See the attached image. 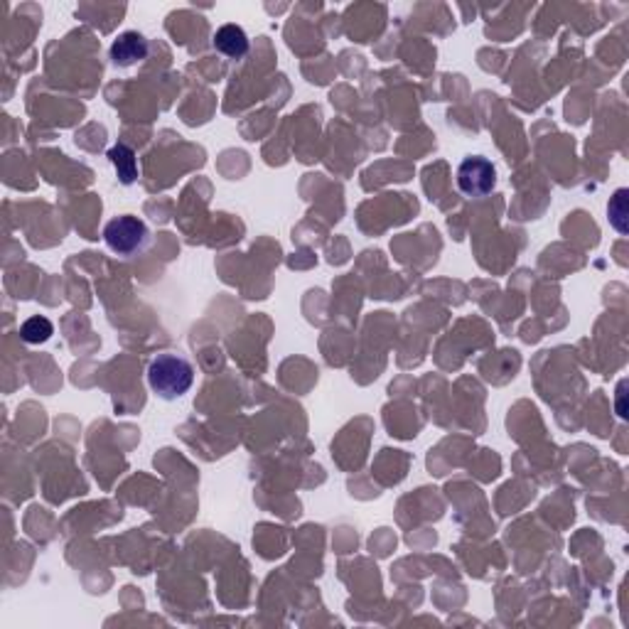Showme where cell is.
I'll use <instances>...</instances> for the list:
<instances>
[{
    "mask_svg": "<svg viewBox=\"0 0 629 629\" xmlns=\"http://www.w3.org/2000/svg\"><path fill=\"white\" fill-rule=\"evenodd\" d=\"M52 322L47 317H43V314H35L30 320H25L20 327V337L28 345H43V342H47L52 337Z\"/></svg>",
    "mask_w": 629,
    "mask_h": 629,
    "instance_id": "obj_7",
    "label": "cell"
},
{
    "mask_svg": "<svg viewBox=\"0 0 629 629\" xmlns=\"http://www.w3.org/2000/svg\"><path fill=\"white\" fill-rule=\"evenodd\" d=\"M625 197H627V189H619L615 195V200L609 202V221L615 224L617 231H627V224H625V217H627V207H625Z\"/></svg>",
    "mask_w": 629,
    "mask_h": 629,
    "instance_id": "obj_8",
    "label": "cell"
},
{
    "mask_svg": "<svg viewBox=\"0 0 629 629\" xmlns=\"http://www.w3.org/2000/svg\"><path fill=\"white\" fill-rule=\"evenodd\" d=\"M150 231H147L146 221H140L138 217L123 214L115 217L104 227V242L118 256H133V253L146 249Z\"/></svg>",
    "mask_w": 629,
    "mask_h": 629,
    "instance_id": "obj_2",
    "label": "cell"
},
{
    "mask_svg": "<svg viewBox=\"0 0 629 629\" xmlns=\"http://www.w3.org/2000/svg\"><path fill=\"white\" fill-rule=\"evenodd\" d=\"M214 47L229 60H242L249 52V37L239 25H224L214 32Z\"/></svg>",
    "mask_w": 629,
    "mask_h": 629,
    "instance_id": "obj_5",
    "label": "cell"
},
{
    "mask_svg": "<svg viewBox=\"0 0 629 629\" xmlns=\"http://www.w3.org/2000/svg\"><path fill=\"white\" fill-rule=\"evenodd\" d=\"M147 57V40L140 32H123L111 44V60L115 67H133Z\"/></svg>",
    "mask_w": 629,
    "mask_h": 629,
    "instance_id": "obj_4",
    "label": "cell"
},
{
    "mask_svg": "<svg viewBox=\"0 0 629 629\" xmlns=\"http://www.w3.org/2000/svg\"><path fill=\"white\" fill-rule=\"evenodd\" d=\"M458 187L467 197H487L497 187V170L482 155L465 157L458 168Z\"/></svg>",
    "mask_w": 629,
    "mask_h": 629,
    "instance_id": "obj_3",
    "label": "cell"
},
{
    "mask_svg": "<svg viewBox=\"0 0 629 629\" xmlns=\"http://www.w3.org/2000/svg\"><path fill=\"white\" fill-rule=\"evenodd\" d=\"M108 160H111V165L115 168L118 179H121L123 185H133V182H136L138 160H136V153H133L131 147L123 146V143H118V146H114L111 150H108Z\"/></svg>",
    "mask_w": 629,
    "mask_h": 629,
    "instance_id": "obj_6",
    "label": "cell"
},
{
    "mask_svg": "<svg viewBox=\"0 0 629 629\" xmlns=\"http://www.w3.org/2000/svg\"><path fill=\"white\" fill-rule=\"evenodd\" d=\"M147 384L160 399L175 401L195 384V369L178 354H157L147 367Z\"/></svg>",
    "mask_w": 629,
    "mask_h": 629,
    "instance_id": "obj_1",
    "label": "cell"
}]
</instances>
